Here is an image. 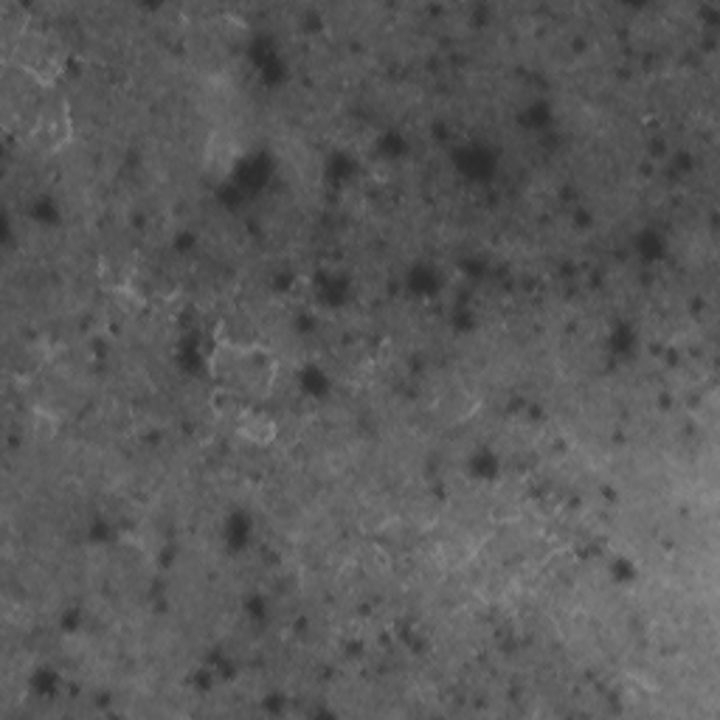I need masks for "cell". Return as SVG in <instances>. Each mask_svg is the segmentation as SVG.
I'll use <instances>...</instances> for the list:
<instances>
[{
	"instance_id": "2",
	"label": "cell",
	"mask_w": 720,
	"mask_h": 720,
	"mask_svg": "<svg viewBox=\"0 0 720 720\" xmlns=\"http://www.w3.org/2000/svg\"><path fill=\"white\" fill-rule=\"evenodd\" d=\"M240 436L254 442V445H268L276 439V422L270 420L268 414L259 411H245L240 420Z\"/></svg>"
},
{
	"instance_id": "1",
	"label": "cell",
	"mask_w": 720,
	"mask_h": 720,
	"mask_svg": "<svg viewBox=\"0 0 720 720\" xmlns=\"http://www.w3.org/2000/svg\"><path fill=\"white\" fill-rule=\"evenodd\" d=\"M20 65L40 82H51L60 74V48L45 34H26L20 40Z\"/></svg>"
}]
</instances>
